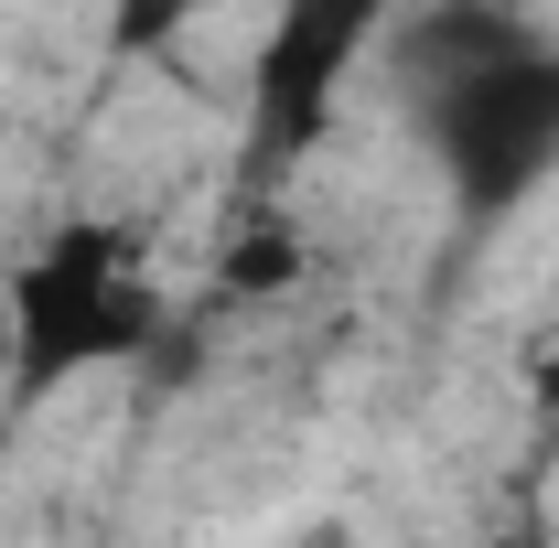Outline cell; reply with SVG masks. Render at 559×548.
Segmentation results:
<instances>
[{
  "mask_svg": "<svg viewBox=\"0 0 559 548\" xmlns=\"http://www.w3.org/2000/svg\"><path fill=\"white\" fill-rule=\"evenodd\" d=\"M399 108L463 226H506L559 183V33L506 0H441L399 22Z\"/></svg>",
  "mask_w": 559,
  "mask_h": 548,
  "instance_id": "obj_1",
  "label": "cell"
},
{
  "mask_svg": "<svg viewBox=\"0 0 559 548\" xmlns=\"http://www.w3.org/2000/svg\"><path fill=\"white\" fill-rule=\"evenodd\" d=\"M173 344V301L151 290L130 226L66 215L0 270V388L11 409H55L86 377H130Z\"/></svg>",
  "mask_w": 559,
  "mask_h": 548,
  "instance_id": "obj_2",
  "label": "cell"
},
{
  "mask_svg": "<svg viewBox=\"0 0 559 548\" xmlns=\"http://www.w3.org/2000/svg\"><path fill=\"white\" fill-rule=\"evenodd\" d=\"M409 0H280L248 65V205H270L280 183L323 151L334 108H345L366 44L399 33Z\"/></svg>",
  "mask_w": 559,
  "mask_h": 548,
  "instance_id": "obj_3",
  "label": "cell"
},
{
  "mask_svg": "<svg viewBox=\"0 0 559 548\" xmlns=\"http://www.w3.org/2000/svg\"><path fill=\"white\" fill-rule=\"evenodd\" d=\"M205 11L215 0H108V65H162V55H183Z\"/></svg>",
  "mask_w": 559,
  "mask_h": 548,
  "instance_id": "obj_4",
  "label": "cell"
},
{
  "mask_svg": "<svg viewBox=\"0 0 559 548\" xmlns=\"http://www.w3.org/2000/svg\"><path fill=\"white\" fill-rule=\"evenodd\" d=\"M527 398L559 419V344H538V355H527Z\"/></svg>",
  "mask_w": 559,
  "mask_h": 548,
  "instance_id": "obj_5",
  "label": "cell"
},
{
  "mask_svg": "<svg viewBox=\"0 0 559 548\" xmlns=\"http://www.w3.org/2000/svg\"><path fill=\"white\" fill-rule=\"evenodd\" d=\"M516 548H549V538H516Z\"/></svg>",
  "mask_w": 559,
  "mask_h": 548,
  "instance_id": "obj_6",
  "label": "cell"
}]
</instances>
